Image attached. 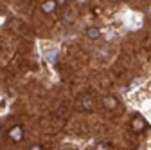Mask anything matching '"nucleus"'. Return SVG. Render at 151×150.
Listing matches in <instances>:
<instances>
[{"label": "nucleus", "instance_id": "obj_1", "mask_svg": "<svg viewBox=\"0 0 151 150\" xmlns=\"http://www.w3.org/2000/svg\"><path fill=\"white\" fill-rule=\"evenodd\" d=\"M7 138H9V141H13V143L22 141V139H24V127H22V125H13V127L7 130Z\"/></svg>", "mask_w": 151, "mask_h": 150}, {"label": "nucleus", "instance_id": "obj_2", "mask_svg": "<svg viewBox=\"0 0 151 150\" xmlns=\"http://www.w3.org/2000/svg\"><path fill=\"white\" fill-rule=\"evenodd\" d=\"M78 105H79L81 110H92L93 108V98H92V94H81L78 98Z\"/></svg>", "mask_w": 151, "mask_h": 150}, {"label": "nucleus", "instance_id": "obj_3", "mask_svg": "<svg viewBox=\"0 0 151 150\" xmlns=\"http://www.w3.org/2000/svg\"><path fill=\"white\" fill-rule=\"evenodd\" d=\"M65 4H67V2H54V0H47V2L42 4V11L49 15V13H54L58 7H63Z\"/></svg>", "mask_w": 151, "mask_h": 150}, {"label": "nucleus", "instance_id": "obj_4", "mask_svg": "<svg viewBox=\"0 0 151 150\" xmlns=\"http://www.w3.org/2000/svg\"><path fill=\"white\" fill-rule=\"evenodd\" d=\"M103 105H104L108 110H113V108H117L119 101H117L115 96H104V98H103Z\"/></svg>", "mask_w": 151, "mask_h": 150}, {"label": "nucleus", "instance_id": "obj_5", "mask_svg": "<svg viewBox=\"0 0 151 150\" xmlns=\"http://www.w3.org/2000/svg\"><path fill=\"white\" fill-rule=\"evenodd\" d=\"M131 128H133L135 132H140L142 128H146V121L140 116H135L133 119H131Z\"/></svg>", "mask_w": 151, "mask_h": 150}, {"label": "nucleus", "instance_id": "obj_6", "mask_svg": "<svg viewBox=\"0 0 151 150\" xmlns=\"http://www.w3.org/2000/svg\"><path fill=\"white\" fill-rule=\"evenodd\" d=\"M86 36L92 38V40H97L101 36V29L97 25H90V27H86Z\"/></svg>", "mask_w": 151, "mask_h": 150}, {"label": "nucleus", "instance_id": "obj_7", "mask_svg": "<svg viewBox=\"0 0 151 150\" xmlns=\"http://www.w3.org/2000/svg\"><path fill=\"white\" fill-rule=\"evenodd\" d=\"M97 150H111V146H110V143H104L103 141V143L97 145Z\"/></svg>", "mask_w": 151, "mask_h": 150}, {"label": "nucleus", "instance_id": "obj_8", "mask_svg": "<svg viewBox=\"0 0 151 150\" xmlns=\"http://www.w3.org/2000/svg\"><path fill=\"white\" fill-rule=\"evenodd\" d=\"M29 150H43V146H42V145H32Z\"/></svg>", "mask_w": 151, "mask_h": 150}, {"label": "nucleus", "instance_id": "obj_9", "mask_svg": "<svg viewBox=\"0 0 151 150\" xmlns=\"http://www.w3.org/2000/svg\"><path fill=\"white\" fill-rule=\"evenodd\" d=\"M0 128H2V123H0Z\"/></svg>", "mask_w": 151, "mask_h": 150}]
</instances>
